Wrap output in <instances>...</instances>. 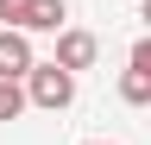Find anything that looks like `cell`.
I'll list each match as a JSON object with an SVG mask.
<instances>
[{
    "instance_id": "6da1fadb",
    "label": "cell",
    "mask_w": 151,
    "mask_h": 145,
    "mask_svg": "<svg viewBox=\"0 0 151 145\" xmlns=\"http://www.w3.org/2000/svg\"><path fill=\"white\" fill-rule=\"evenodd\" d=\"M25 95H32V107H44V114H63V107L76 101V69H63V63H38L32 76H25Z\"/></svg>"
},
{
    "instance_id": "7a4b0ae2",
    "label": "cell",
    "mask_w": 151,
    "mask_h": 145,
    "mask_svg": "<svg viewBox=\"0 0 151 145\" xmlns=\"http://www.w3.org/2000/svg\"><path fill=\"white\" fill-rule=\"evenodd\" d=\"M32 69H38V57H32V32H0V76H6V82H25L32 76Z\"/></svg>"
},
{
    "instance_id": "3957f363",
    "label": "cell",
    "mask_w": 151,
    "mask_h": 145,
    "mask_svg": "<svg viewBox=\"0 0 151 145\" xmlns=\"http://www.w3.org/2000/svg\"><path fill=\"white\" fill-rule=\"evenodd\" d=\"M94 57H101V38H94V32H57V63H63V69H88Z\"/></svg>"
},
{
    "instance_id": "277c9868",
    "label": "cell",
    "mask_w": 151,
    "mask_h": 145,
    "mask_svg": "<svg viewBox=\"0 0 151 145\" xmlns=\"http://www.w3.org/2000/svg\"><path fill=\"white\" fill-rule=\"evenodd\" d=\"M69 6L63 0H25V13L13 19V32H69Z\"/></svg>"
},
{
    "instance_id": "5b68a950",
    "label": "cell",
    "mask_w": 151,
    "mask_h": 145,
    "mask_svg": "<svg viewBox=\"0 0 151 145\" xmlns=\"http://www.w3.org/2000/svg\"><path fill=\"white\" fill-rule=\"evenodd\" d=\"M120 101L126 107H151V69H120Z\"/></svg>"
},
{
    "instance_id": "8992f818",
    "label": "cell",
    "mask_w": 151,
    "mask_h": 145,
    "mask_svg": "<svg viewBox=\"0 0 151 145\" xmlns=\"http://www.w3.org/2000/svg\"><path fill=\"white\" fill-rule=\"evenodd\" d=\"M25 107H32V95H25V82H6V76H0V120H19Z\"/></svg>"
},
{
    "instance_id": "52a82bcc",
    "label": "cell",
    "mask_w": 151,
    "mask_h": 145,
    "mask_svg": "<svg viewBox=\"0 0 151 145\" xmlns=\"http://www.w3.org/2000/svg\"><path fill=\"white\" fill-rule=\"evenodd\" d=\"M132 69H151V38H139V44H132V57H126Z\"/></svg>"
},
{
    "instance_id": "ba28073f",
    "label": "cell",
    "mask_w": 151,
    "mask_h": 145,
    "mask_svg": "<svg viewBox=\"0 0 151 145\" xmlns=\"http://www.w3.org/2000/svg\"><path fill=\"white\" fill-rule=\"evenodd\" d=\"M19 13H25V0H0V19H6V25L19 19Z\"/></svg>"
},
{
    "instance_id": "9c48e42d",
    "label": "cell",
    "mask_w": 151,
    "mask_h": 145,
    "mask_svg": "<svg viewBox=\"0 0 151 145\" xmlns=\"http://www.w3.org/2000/svg\"><path fill=\"white\" fill-rule=\"evenodd\" d=\"M139 19H145V25H151V0H139Z\"/></svg>"
},
{
    "instance_id": "30bf717a",
    "label": "cell",
    "mask_w": 151,
    "mask_h": 145,
    "mask_svg": "<svg viewBox=\"0 0 151 145\" xmlns=\"http://www.w3.org/2000/svg\"><path fill=\"white\" fill-rule=\"evenodd\" d=\"M88 145H113V139H88Z\"/></svg>"
}]
</instances>
